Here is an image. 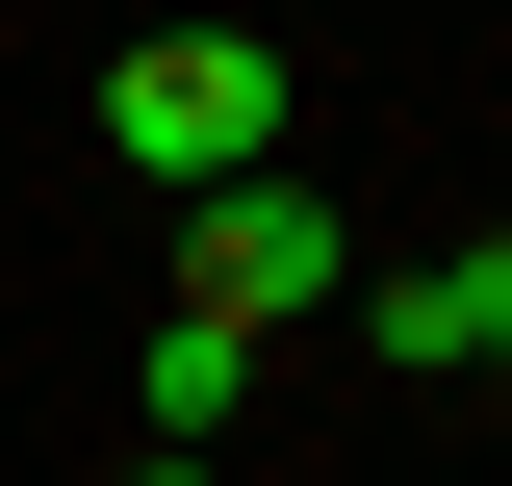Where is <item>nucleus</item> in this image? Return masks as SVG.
Masks as SVG:
<instances>
[{
  "mask_svg": "<svg viewBox=\"0 0 512 486\" xmlns=\"http://www.w3.org/2000/svg\"><path fill=\"white\" fill-rule=\"evenodd\" d=\"M103 154L154 205L231 180V154H282V26H154V52H103Z\"/></svg>",
  "mask_w": 512,
  "mask_h": 486,
  "instance_id": "nucleus-1",
  "label": "nucleus"
},
{
  "mask_svg": "<svg viewBox=\"0 0 512 486\" xmlns=\"http://www.w3.org/2000/svg\"><path fill=\"white\" fill-rule=\"evenodd\" d=\"M154 256H180L205 307H256V333H282V307H333V282H359V205H333V180H282V154H231V180H180V205H154Z\"/></svg>",
  "mask_w": 512,
  "mask_h": 486,
  "instance_id": "nucleus-2",
  "label": "nucleus"
},
{
  "mask_svg": "<svg viewBox=\"0 0 512 486\" xmlns=\"http://www.w3.org/2000/svg\"><path fill=\"white\" fill-rule=\"evenodd\" d=\"M384 333V384H512V231L487 256H410V282H333Z\"/></svg>",
  "mask_w": 512,
  "mask_h": 486,
  "instance_id": "nucleus-3",
  "label": "nucleus"
},
{
  "mask_svg": "<svg viewBox=\"0 0 512 486\" xmlns=\"http://www.w3.org/2000/svg\"><path fill=\"white\" fill-rule=\"evenodd\" d=\"M231 410H256V307L180 282V307H154V435H231Z\"/></svg>",
  "mask_w": 512,
  "mask_h": 486,
  "instance_id": "nucleus-4",
  "label": "nucleus"
}]
</instances>
